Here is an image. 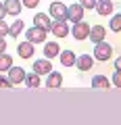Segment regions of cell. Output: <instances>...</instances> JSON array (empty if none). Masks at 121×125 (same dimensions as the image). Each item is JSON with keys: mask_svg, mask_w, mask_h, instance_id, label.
Wrapping results in <instances>:
<instances>
[{"mask_svg": "<svg viewBox=\"0 0 121 125\" xmlns=\"http://www.w3.org/2000/svg\"><path fill=\"white\" fill-rule=\"evenodd\" d=\"M25 38H27V42H32L33 46L36 44H44L46 42V29H42V27H38V25H32L25 31Z\"/></svg>", "mask_w": 121, "mask_h": 125, "instance_id": "1", "label": "cell"}, {"mask_svg": "<svg viewBox=\"0 0 121 125\" xmlns=\"http://www.w3.org/2000/svg\"><path fill=\"white\" fill-rule=\"evenodd\" d=\"M94 58L96 61H100V62H107L109 58H111V54H113V48H111V44H107V42H98V44H94Z\"/></svg>", "mask_w": 121, "mask_h": 125, "instance_id": "2", "label": "cell"}, {"mask_svg": "<svg viewBox=\"0 0 121 125\" xmlns=\"http://www.w3.org/2000/svg\"><path fill=\"white\" fill-rule=\"evenodd\" d=\"M50 31H52L56 38H67L69 36V25H67V19H54L52 25H50Z\"/></svg>", "mask_w": 121, "mask_h": 125, "instance_id": "3", "label": "cell"}, {"mask_svg": "<svg viewBox=\"0 0 121 125\" xmlns=\"http://www.w3.org/2000/svg\"><path fill=\"white\" fill-rule=\"evenodd\" d=\"M75 40H86V38L90 36V25L86 21H77V23H73V27H71V31H69Z\"/></svg>", "mask_w": 121, "mask_h": 125, "instance_id": "4", "label": "cell"}, {"mask_svg": "<svg viewBox=\"0 0 121 125\" xmlns=\"http://www.w3.org/2000/svg\"><path fill=\"white\" fill-rule=\"evenodd\" d=\"M48 15H50L52 19H67V4H65V2H61V0L50 2Z\"/></svg>", "mask_w": 121, "mask_h": 125, "instance_id": "5", "label": "cell"}, {"mask_svg": "<svg viewBox=\"0 0 121 125\" xmlns=\"http://www.w3.org/2000/svg\"><path fill=\"white\" fill-rule=\"evenodd\" d=\"M52 71V61L50 58H38V61H33V73H38V75H48V73Z\"/></svg>", "mask_w": 121, "mask_h": 125, "instance_id": "6", "label": "cell"}, {"mask_svg": "<svg viewBox=\"0 0 121 125\" xmlns=\"http://www.w3.org/2000/svg\"><path fill=\"white\" fill-rule=\"evenodd\" d=\"M94 10L100 15V17H111L113 10H115V4H113V0H96Z\"/></svg>", "mask_w": 121, "mask_h": 125, "instance_id": "7", "label": "cell"}, {"mask_svg": "<svg viewBox=\"0 0 121 125\" xmlns=\"http://www.w3.org/2000/svg\"><path fill=\"white\" fill-rule=\"evenodd\" d=\"M84 6L77 2V4H71V6H67V19L69 21H73V23H77V21H84Z\"/></svg>", "mask_w": 121, "mask_h": 125, "instance_id": "8", "label": "cell"}, {"mask_svg": "<svg viewBox=\"0 0 121 125\" xmlns=\"http://www.w3.org/2000/svg\"><path fill=\"white\" fill-rule=\"evenodd\" d=\"M17 52H19V56H21V58H25V61H27V58H32L33 56V54H36V48H33V44H32V42H19V44H17Z\"/></svg>", "mask_w": 121, "mask_h": 125, "instance_id": "9", "label": "cell"}, {"mask_svg": "<svg viewBox=\"0 0 121 125\" xmlns=\"http://www.w3.org/2000/svg\"><path fill=\"white\" fill-rule=\"evenodd\" d=\"M104 38H107V29H104L102 25H92L90 27V36H88V40H92L94 44H98V42H102Z\"/></svg>", "mask_w": 121, "mask_h": 125, "instance_id": "10", "label": "cell"}, {"mask_svg": "<svg viewBox=\"0 0 121 125\" xmlns=\"http://www.w3.org/2000/svg\"><path fill=\"white\" fill-rule=\"evenodd\" d=\"M9 79L13 85H19L25 81V69L23 67H11L9 69Z\"/></svg>", "mask_w": 121, "mask_h": 125, "instance_id": "11", "label": "cell"}, {"mask_svg": "<svg viewBox=\"0 0 121 125\" xmlns=\"http://www.w3.org/2000/svg\"><path fill=\"white\" fill-rule=\"evenodd\" d=\"M58 58H61V65L63 67H73L75 65V58H77V54L73 52V50H61V54H58Z\"/></svg>", "mask_w": 121, "mask_h": 125, "instance_id": "12", "label": "cell"}, {"mask_svg": "<svg viewBox=\"0 0 121 125\" xmlns=\"http://www.w3.org/2000/svg\"><path fill=\"white\" fill-rule=\"evenodd\" d=\"M2 4H4V9H6V15H13V17H19V15H21V9H23L21 0H6Z\"/></svg>", "mask_w": 121, "mask_h": 125, "instance_id": "13", "label": "cell"}, {"mask_svg": "<svg viewBox=\"0 0 121 125\" xmlns=\"http://www.w3.org/2000/svg\"><path fill=\"white\" fill-rule=\"evenodd\" d=\"M92 62H94V58L90 56V54H79V56L75 58V67L79 69V71H90V69H92Z\"/></svg>", "mask_w": 121, "mask_h": 125, "instance_id": "14", "label": "cell"}, {"mask_svg": "<svg viewBox=\"0 0 121 125\" xmlns=\"http://www.w3.org/2000/svg\"><path fill=\"white\" fill-rule=\"evenodd\" d=\"M63 85V75L58 71H50L48 73V79H46V88H52V90H56V88H61Z\"/></svg>", "mask_w": 121, "mask_h": 125, "instance_id": "15", "label": "cell"}, {"mask_svg": "<svg viewBox=\"0 0 121 125\" xmlns=\"http://www.w3.org/2000/svg\"><path fill=\"white\" fill-rule=\"evenodd\" d=\"M58 54H61V46H58L56 42H46V44H44V56L46 58L52 61V58L58 56Z\"/></svg>", "mask_w": 121, "mask_h": 125, "instance_id": "16", "label": "cell"}, {"mask_svg": "<svg viewBox=\"0 0 121 125\" xmlns=\"http://www.w3.org/2000/svg\"><path fill=\"white\" fill-rule=\"evenodd\" d=\"M33 25H38V27H42V29L48 31L50 25H52V21H50V15H46V13H38L36 17H33Z\"/></svg>", "mask_w": 121, "mask_h": 125, "instance_id": "17", "label": "cell"}, {"mask_svg": "<svg viewBox=\"0 0 121 125\" xmlns=\"http://www.w3.org/2000/svg\"><path fill=\"white\" fill-rule=\"evenodd\" d=\"M92 88H96V90H109V88H111V79L104 77V75H94V77H92Z\"/></svg>", "mask_w": 121, "mask_h": 125, "instance_id": "18", "label": "cell"}, {"mask_svg": "<svg viewBox=\"0 0 121 125\" xmlns=\"http://www.w3.org/2000/svg\"><path fill=\"white\" fill-rule=\"evenodd\" d=\"M23 83L27 85V88H32V90H36V88H40V83H42V79H40V75L38 73H25V81Z\"/></svg>", "mask_w": 121, "mask_h": 125, "instance_id": "19", "label": "cell"}, {"mask_svg": "<svg viewBox=\"0 0 121 125\" xmlns=\"http://www.w3.org/2000/svg\"><path fill=\"white\" fill-rule=\"evenodd\" d=\"M23 29H25V23L17 19V21H13V23L9 25V36H11V38H19V33H21Z\"/></svg>", "mask_w": 121, "mask_h": 125, "instance_id": "20", "label": "cell"}, {"mask_svg": "<svg viewBox=\"0 0 121 125\" xmlns=\"http://www.w3.org/2000/svg\"><path fill=\"white\" fill-rule=\"evenodd\" d=\"M13 67V56L11 54H0V71H9Z\"/></svg>", "mask_w": 121, "mask_h": 125, "instance_id": "21", "label": "cell"}, {"mask_svg": "<svg viewBox=\"0 0 121 125\" xmlns=\"http://www.w3.org/2000/svg\"><path fill=\"white\" fill-rule=\"evenodd\" d=\"M109 27H111L113 31H121V13H117V15H113V17H111Z\"/></svg>", "mask_w": 121, "mask_h": 125, "instance_id": "22", "label": "cell"}, {"mask_svg": "<svg viewBox=\"0 0 121 125\" xmlns=\"http://www.w3.org/2000/svg\"><path fill=\"white\" fill-rule=\"evenodd\" d=\"M111 83L115 85V88H121V71H117V69H115V73H113V79H111Z\"/></svg>", "mask_w": 121, "mask_h": 125, "instance_id": "23", "label": "cell"}, {"mask_svg": "<svg viewBox=\"0 0 121 125\" xmlns=\"http://www.w3.org/2000/svg\"><path fill=\"white\" fill-rule=\"evenodd\" d=\"M79 4L84 6L86 10H92V9L96 6V0H79Z\"/></svg>", "mask_w": 121, "mask_h": 125, "instance_id": "24", "label": "cell"}, {"mask_svg": "<svg viewBox=\"0 0 121 125\" xmlns=\"http://www.w3.org/2000/svg\"><path fill=\"white\" fill-rule=\"evenodd\" d=\"M4 36H9V25H6L4 19H0V38H4Z\"/></svg>", "mask_w": 121, "mask_h": 125, "instance_id": "25", "label": "cell"}, {"mask_svg": "<svg viewBox=\"0 0 121 125\" xmlns=\"http://www.w3.org/2000/svg\"><path fill=\"white\" fill-rule=\"evenodd\" d=\"M21 4L25 6V9H36V6L40 4V0H21Z\"/></svg>", "mask_w": 121, "mask_h": 125, "instance_id": "26", "label": "cell"}, {"mask_svg": "<svg viewBox=\"0 0 121 125\" xmlns=\"http://www.w3.org/2000/svg\"><path fill=\"white\" fill-rule=\"evenodd\" d=\"M0 88H15V85L11 83L9 77H2V75H0Z\"/></svg>", "mask_w": 121, "mask_h": 125, "instance_id": "27", "label": "cell"}, {"mask_svg": "<svg viewBox=\"0 0 121 125\" xmlns=\"http://www.w3.org/2000/svg\"><path fill=\"white\" fill-rule=\"evenodd\" d=\"M4 52H6V40L0 38V54H4Z\"/></svg>", "mask_w": 121, "mask_h": 125, "instance_id": "28", "label": "cell"}, {"mask_svg": "<svg viewBox=\"0 0 121 125\" xmlns=\"http://www.w3.org/2000/svg\"><path fill=\"white\" fill-rule=\"evenodd\" d=\"M115 69H117V71H121V56H117V61H115Z\"/></svg>", "mask_w": 121, "mask_h": 125, "instance_id": "29", "label": "cell"}, {"mask_svg": "<svg viewBox=\"0 0 121 125\" xmlns=\"http://www.w3.org/2000/svg\"><path fill=\"white\" fill-rule=\"evenodd\" d=\"M4 15H6V9H4V4H0V19H4Z\"/></svg>", "mask_w": 121, "mask_h": 125, "instance_id": "30", "label": "cell"}, {"mask_svg": "<svg viewBox=\"0 0 121 125\" xmlns=\"http://www.w3.org/2000/svg\"><path fill=\"white\" fill-rule=\"evenodd\" d=\"M0 4H2V2H0Z\"/></svg>", "mask_w": 121, "mask_h": 125, "instance_id": "31", "label": "cell"}]
</instances>
